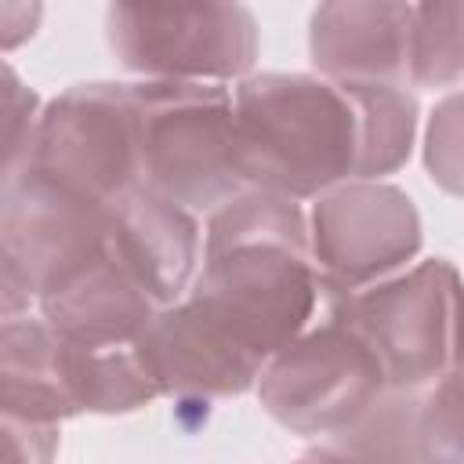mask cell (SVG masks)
Instances as JSON below:
<instances>
[{"mask_svg": "<svg viewBox=\"0 0 464 464\" xmlns=\"http://www.w3.org/2000/svg\"><path fill=\"white\" fill-rule=\"evenodd\" d=\"M44 22V0H0V54L25 47Z\"/></svg>", "mask_w": 464, "mask_h": 464, "instance_id": "obj_20", "label": "cell"}, {"mask_svg": "<svg viewBox=\"0 0 464 464\" xmlns=\"http://www.w3.org/2000/svg\"><path fill=\"white\" fill-rule=\"evenodd\" d=\"M308 221L297 199L243 188L207 214L203 261L185 301L261 362L319 308Z\"/></svg>", "mask_w": 464, "mask_h": 464, "instance_id": "obj_2", "label": "cell"}, {"mask_svg": "<svg viewBox=\"0 0 464 464\" xmlns=\"http://www.w3.org/2000/svg\"><path fill=\"white\" fill-rule=\"evenodd\" d=\"M134 352L160 395L199 402L246 395L265 366L203 319L185 297L149 319V326L134 337Z\"/></svg>", "mask_w": 464, "mask_h": 464, "instance_id": "obj_11", "label": "cell"}, {"mask_svg": "<svg viewBox=\"0 0 464 464\" xmlns=\"http://www.w3.org/2000/svg\"><path fill=\"white\" fill-rule=\"evenodd\" d=\"M424 163L431 178L457 196L460 192V94L450 91L439 109L431 112L428 123V145H424Z\"/></svg>", "mask_w": 464, "mask_h": 464, "instance_id": "obj_18", "label": "cell"}, {"mask_svg": "<svg viewBox=\"0 0 464 464\" xmlns=\"http://www.w3.org/2000/svg\"><path fill=\"white\" fill-rule=\"evenodd\" d=\"M410 0H319L308 54L326 80L406 83Z\"/></svg>", "mask_w": 464, "mask_h": 464, "instance_id": "obj_13", "label": "cell"}, {"mask_svg": "<svg viewBox=\"0 0 464 464\" xmlns=\"http://www.w3.org/2000/svg\"><path fill=\"white\" fill-rule=\"evenodd\" d=\"M460 370H446L420 388H384L352 424L315 439L308 457H352V460H446L464 457L460 424Z\"/></svg>", "mask_w": 464, "mask_h": 464, "instance_id": "obj_10", "label": "cell"}, {"mask_svg": "<svg viewBox=\"0 0 464 464\" xmlns=\"http://www.w3.org/2000/svg\"><path fill=\"white\" fill-rule=\"evenodd\" d=\"M130 98L141 188L192 214H210L246 188L232 163L228 87L214 80H138Z\"/></svg>", "mask_w": 464, "mask_h": 464, "instance_id": "obj_3", "label": "cell"}, {"mask_svg": "<svg viewBox=\"0 0 464 464\" xmlns=\"http://www.w3.org/2000/svg\"><path fill=\"white\" fill-rule=\"evenodd\" d=\"M109 254L145 286V294L167 308L185 297L199 268V221L192 210L130 185L109 203Z\"/></svg>", "mask_w": 464, "mask_h": 464, "instance_id": "obj_12", "label": "cell"}, {"mask_svg": "<svg viewBox=\"0 0 464 464\" xmlns=\"http://www.w3.org/2000/svg\"><path fill=\"white\" fill-rule=\"evenodd\" d=\"M109 47L141 80H239L261 29L243 0H109Z\"/></svg>", "mask_w": 464, "mask_h": 464, "instance_id": "obj_5", "label": "cell"}, {"mask_svg": "<svg viewBox=\"0 0 464 464\" xmlns=\"http://www.w3.org/2000/svg\"><path fill=\"white\" fill-rule=\"evenodd\" d=\"M406 83L246 72L232 98V163L246 188L312 199L341 181L395 174L413 149Z\"/></svg>", "mask_w": 464, "mask_h": 464, "instance_id": "obj_1", "label": "cell"}, {"mask_svg": "<svg viewBox=\"0 0 464 464\" xmlns=\"http://www.w3.org/2000/svg\"><path fill=\"white\" fill-rule=\"evenodd\" d=\"M36 304L51 330L87 348L134 344V337L160 312V304L109 254V246H102L91 261L62 276L54 286H47Z\"/></svg>", "mask_w": 464, "mask_h": 464, "instance_id": "obj_14", "label": "cell"}, {"mask_svg": "<svg viewBox=\"0 0 464 464\" xmlns=\"http://www.w3.org/2000/svg\"><path fill=\"white\" fill-rule=\"evenodd\" d=\"M22 170L98 203L138 185L130 83L91 80L51 98L36 116Z\"/></svg>", "mask_w": 464, "mask_h": 464, "instance_id": "obj_7", "label": "cell"}, {"mask_svg": "<svg viewBox=\"0 0 464 464\" xmlns=\"http://www.w3.org/2000/svg\"><path fill=\"white\" fill-rule=\"evenodd\" d=\"M457 265L428 257L323 304L373 348L388 388H420L457 366Z\"/></svg>", "mask_w": 464, "mask_h": 464, "instance_id": "obj_4", "label": "cell"}, {"mask_svg": "<svg viewBox=\"0 0 464 464\" xmlns=\"http://www.w3.org/2000/svg\"><path fill=\"white\" fill-rule=\"evenodd\" d=\"M36 304V294L29 286V279L18 272V265L0 250V326L18 319V315H29V308Z\"/></svg>", "mask_w": 464, "mask_h": 464, "instance_id": "obj_21", "label": "cell"}, {"mask_svg": "<svg viewBox=\"0 0 464 464\" xmlns=\"http://www.w3.org/2000/svg\"><path fill=\"white\" fill-rule=\"evenodd\" d=\"M80 344L51 330L44 319L18 315L0 326V410L33 424H62L80 417L76 388Z\"/></svg>", "mask_w": 464, "mask_h": 464, "instance_id": "obj_15", "label": "cell"}, {"mask_svg": "<svg viewBox=\"0 0 464 464\" xmlns=\"http://www.w3.org/2000/svg\"><path fill=\"white\" fill-rule=\"evenodd\" d=\"M40 116V98L25 80L0 62V188L22 170Z\"/></svg>", "mask_w": 464, "mask_h": 464, "instance_id": "obj_17", "label": "cell"}, {"mask_svg": "<svg viewBox=\"0 0 464 464\" xmlns=\"http://www.w3.org/2000/svg\"><path fill=\"white\" fill-rule=\"evenodd\" d=\"M109 203L18 170L0 188V250L40 297L105 246Z\"/></svg>", "mask_w": 464, "mask_h": 464, "instance_id": "obj_9", "label": "cell"}, {"mask_svg": "<svg viewBox=\"0 0 464 464\" xmlns=\"http://www.w3.org/2000/svg\"><path fill=\"white\" fill-rule=\"evenodd\" d=\"M460 72V0H417L410 7L406 80L424 91H457Z\"/></svg>", "mask_w": 464, "mask_h": 464, "instance_id": "obj_16", "label": "cell"}, {"mask_svg": "<svg viewBox=\"0 0 464 464\" xmlns=\"http://www.w3.org/2000/svg\"><path fill=\"white\" fill-rule=\"evenodd\" d=\"M312 199V214L304 218L308 254L323 297L359 290L406 268L424 243L413 199L381 178L341 181Z\"/></svg>", "mask_w": 464, "mask_h": 464, "instance_id": "obj_8", "label": "cell"}, {"mask_svg": "<svg viewBox=\"0 0 464 464\" xmlns=\"http://www.w3.org/2000/svg\"><path fill=\"white\" fill-rule=\"evenodd\" d=\"M384 370L373 348L341 319L326 315L272 352L254 381L261 410L286 431L323 439L352 424L381 392Z\"/></svg>", "mask_w": 464, "mask_h": 464, "instance_id": "obj_6", "label": "cell"}, {"mask_svg": "<svg viewBox=\"0 0 464 464\" xmlns=\"http://www.w3.org/2000/svg\"><path fill=\"white\" fill-rule=\"evenodd\" d=\"M62 442V424H33L0 410V460L18 464H47L54 460Z\"/></svg>", "mask_w": 464, "mask_h": 464, "instance_id": "obj_19", "label": "cell"}]
</instances>
